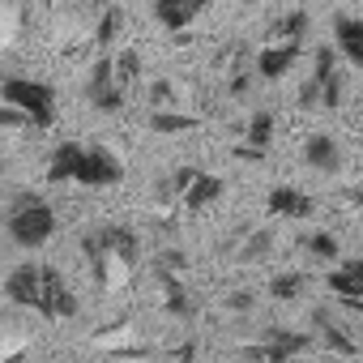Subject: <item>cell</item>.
<instances>
[{"mask_svg":"<svg viewBox=\"0 0 363 363\" xmlns=\"http://www.w3.org/2000/svg\"><path fill=\"white\" fill-rule=\"evenodd\" d=\"M325 286L337 295V303L363 312V257H342V261L329 269Z\"/></svg>","mask_w":363,"mask_h":363,"instance_id":"9c48e42d","label":"cell"},{"mask_svg":"<svg viewBox=\"0 0 363 363\" xmlns=\"http://www.w3.org/2000/svg\"><path fill=\"white\" fill-rule=\"evenodd\" d=\"M333 43H337V56L363 73V18H350V13L333 18Z\"/></svg>","mask_w":363,"mask_h":363,"instance_id":"9a60e30c","label":"cell"},{"mask_svg":"<svg viewBox=\"0 0 363 363\" xmlns=\"http://www.w3.org/2000/svg\"><path fill=\"white\" fill-rule=\"evenodd\" d=\"M56 210H52V201L48 197H39V193H18L13 201H9V214H5V231H9V240L18 244V248H26V252H35V248H43L52 235H56Z\"/></svg>","mask_w":363,"mask_h":363,"instance_id":"6da1fadb","label":"cell"},{"mask_svg":"<svg viewBox=\"0 0 363 363\" xmlns=\"http://www.w3.org/2000/svg\"><path fill=\"white\" fill-rule=\"evenodd\" d=\"M269 214L291 218V223H303V218L316 214V201H312L308 193L291 189V184H278V189H269Z\"/></svg>","mask_w":363,"mask_h":363,"instance_id":"5bb4252c","label":"cell"},{"mask_svg":"<svg viewBox=\"0 0 363 363\" xmlns=\"http://www.w3.org/2000/svg\"><path fill=\"white\" fill-rule=\"evenodd\" d=\"M206 5H210V0H154V18H158L171 35H179V30H189V26L201 18Z\"/></svg>","mask_w":363,"mask_h":363,"instance_id":"4fadbf2b","label":"cell"},{"mask_svg":"<svg viewBox=\"0 0 363 363\" xmlns=\"http://www.w3.org/2000/svg\"><path fill=\"white\" fill-rule=\"evenodd\" d=\"M235 363H261V359H235Z\"/></svg>","mask_w":363,"mask_h":363,"instance_id":"d4e9b609","label":"cell"},{"mask_svg":"<svg viewBox=\"0 0 363 363\" xmlns=\"http://www.w3.org/2000/svg\"><path fill=\"white\" fill-rule=\"evenodd\" d=\"M124 179V162L107 150V145H82L77 150V167H73V184L82 189H111Z\"/></svg>","mask_w":363,"mask_h":363,"instance_id":"8992f818","label":"cell"},{"mask_svg":"<svg viewBox=\"0 0 363 363\" xmlns=\"http://www.w3.org/2000/svg\"><path fill=\"white\" fill-rule=\"evenodd\" d=\"M77 150H82V141H60V145L52 150V162H48V184H73Z\"/></svg>","mask_w":363,"mask_h":363,"instance_id":"2e32d148","label":"cell"},{"mask_svg":"<svg viewBox=\"0 0 363 363\" xmlns=\"http://www.w3.org/2000/svg\"><path fill=\"white\" fill-rule=\"evenodd\" d=\"M218 193H223V179L206 175V171H179L175 184H171V197H179L189 210H201V206L218 201Z\"/></svg>","mask_w":363,"mask_h":363,"instance_id":"30bf717a","label":"cell"},{"mask_svg":"<svg viewBox=\"0 0 363 363\" xmlns=\"http://www.w3.org/2000/svg\"><path fill=\"white\" fill-rule=\"evenodd\" d=\"M269 248H274V231H269V227H261V231H248V235H244V244L235 248V261H240V265L265 261V257H269Z\"/></svg>","mask_w":363,"mask_h":363,"instance_id":"d6986e66","label":"cell"},{"mask_svg":"<svg viewBox=\"0 0 363 363\" xmlns=\"http://www.w3.org/2000/svg\"><path fill=\"white\" fill-rule=\"evenodd\" d=\"M252 303H257V299H252V291H235V295L227 299V308H231V312H248Z\"/></svg>","mask_w":363,"mask_h":363,"instance_id":"cb8c5ba5","label":"cell"},{"mask_svg":"<svg viewBox=\"0 0 363 363\" xmlns=\"http://www.w3.org/2000/svg\"><path fill=\"white\" fill-rule=\"evenodd\" d=\"M150 128L154 133H184V128H193V120L189 116H175V111H154Z\"/></svg>","mask_w":363,"mask_h":363,"instance_id":"44dd1931","label":"cell"},{"mask_svg":"<svg viewBox=\"0 0 363 363\" xmlns=\"http://www.w3.org/2000/svg\"><path fill=\"white\" fill-rule=\"evenodd\" d=\"M30 120L18 111V107H9V103H0V128H26Z\"/></svg>","mask_w":363,"mask_h":363,"instance_id":"7402d4cb","label":"cell"},{"mask_svg":"<svg viewBox=\"0 0 363 363\" xmlns=\"http://www.w3.org/2000/svg\"><path fill=\"white\" fill-rule=\"evenodd\" d=\"M43 286H48V265L43 261H22L5 278V299L30 312H43Z\"/></svg>","mask_w":363,"mask_h":363,"instance_id":"52a82bcc","label":"cell"},{"mask_svg":"<svg viewBox=\"0 0 363 363\" xmlns=\"http://www.w3.org/2000/svg\"><path fill=\"white\" fill-rule=\"evenodd\" d=\"M308 346H312V337H308V333H295V329L274 325V329H265L261 346H257L248 359H261V363H286V359H295V354H299V350H308Z\"/></svg>","mask_w":363,"mask_h":363,"instance_id":"8fae6325","label":"cell"},{"mask_svg":"<svg viewBox=\"0 0 363 363\" xmlns=\"http://www.w3.org/2000/svg\"><path fill=\"white\" fill-rule=\"evenodd\" d=\"M303 295H308V274H303V269H282V274L269 278V299L295 303V299H303Z\"/></svg>","mask_w":363,"mask_h":363,"instance_id":"e0dca14e","label":"cell"},{"mask_svg":"<svg viewBox=\"0 0 363 363\" xmlns=\"http://www.w3.org/2000/svg\"><path fill=\"white\" fill-rule=\"evenodd\" d=\"M299 48H303V39H265L261 52H257V60H252L257 77H265V82L286 77L295 69V60H299Z\"/></svg>","mask_w":363,"mask_h":363,"instance_id":"ba28073f","label":"cell"},{"mask_svg":"<svg viewBox=\"0 0 363 363\" xmlns=\"http://www.w3.org/2000/svg\"><path fill=\"white\" fill-rule=\"evenodd\" d=\"M248 5H252V0H248Z\"/></svg>","mask_w":363,"mask_h":363,"instance_id":"484cf974","label":"cell"},{"mask_svg":"<svg viewBox=\"0 0 363 363\" xmlns=\"http://www.w3.org/2000/svg\"><path fill=\"white\" fill-rule=\"evenodd\" d=\"M116 22H120V13H116V9H107V13H103V26H99V43H111Z\"/></svg>","mask_w":363,"mask_h":363,"instance_id":"603a6c76","label":"cell"},{"mask_svg":"<svg viewBox=\"0 0 363 363\" xmlns=\"http://www.w3.org/2000/svg\"><path fill=\"white\" fill-rule=\"evenodd\" d=\"M86 99H90V107L103 111V116L124 111V103H128V86L120 82L111 56H99V60H94V69H90V77H86Z\"/></svg>","mask_w":363,"mask_h":363,"instance_id":"5b68a950","label":"cell"},{"mask_svg":"<svg viewBox=\"0 0 363 363\" xmlns=\"http://www.w3.org/2000/svg\"><path fill=\"white\" fill-rule=\"evenodd\" d=\"M274 137V116L269 111H257L252 120H248V145H240V154L252 162V158H261V150H265V141Z\"/></svg>","mask_w":363,"mask_h":363,"instance_id":"ac0fdd59","label":"cell"},{"mask_svg":"<svg viewBox=\"0 0 363 363\" xmlns=\"http://www.w3.org/2000/svg\"><path fill=\"white\" fill-rule=\"evenodd\" d=\"M342 103V73H337V52L316 48L312 52V77L303 82L299 107H337Z\"/></svg>","mask_w":363,"mask_h":363,"instance_id":"277c9868","label":"cell"},{"mask_svg":"<svg viewBox=\"0 0 363 363\" xmlns=\"http://www.w3.org/2000/svg\"><path fill=\"white\" fill-rule=\"evenodd\" d=\"M303 162H308L316 175H337V171H342V145H337V137L312 133V137L303 141Z\"/></svg>","mask_w":363,"mask_h":363,"instance_id":"7c38bea8","label":"cell"},{"mask_svg":"<svg viewBox=\"0 0 363 363\" xmlns=\"http://www.w3.org/2000/svg\"><path fill=\"white\" fill-rule=\"evenodd\" d=\"M303 252H308L312 261H342V244H337V235H329V231L303 235Z\"/></svg>","mask_w":363,"mask_h":363,"instance_id":"ffe728a7","label":"cell"},{"mask_svg":"<svg viewBox=\"0 0 363 363\" xmlns=\"http://www.w3.org/2000/svg\"><path fill=\"white\" fill-rule=\"evenodd\" d=\"M0 103L18 107L30 120V128H48L56 120V90L35 77H5L0 82Z\"/></svg>","mask_w":363,"mask_h":363,"instance_id":"3957f363","label":"cell"},{"mask_svg":"<svg viewBox=\"0 0 363 363\" xmlns=\"http://www.w3.org/2000/svg\"><path fill=\"white\" fill-rule=\"evenodd\" d=\"M82 252L94 261L99 278H107V265H116V269L128 274V269L137 265V257H141V240H137L128 227L103 223V227H90V231L82 235Z\"/></svg>","mask_w":363,"mask_h":363,"instance_id":"7a4b0ae2","label":"cell"}]
</instances>
